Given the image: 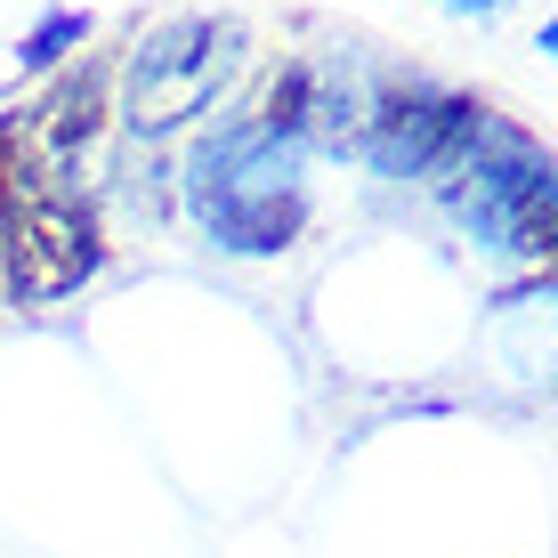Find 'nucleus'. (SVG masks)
Instances as JSON below:
<instances>
[{"instance_id": "obj_2", "label": "nucleus", "mask_w": 558, "mask_h": 558, "mask_svg": "<svg viewBox=\"0 0 558 558\" xmlns=\"http://www.w3.org/2000/svg\"><path fill=\"white\" fill-rule=\"evenodd\" d=\"M429 195H437V219H446L461 243H477L486 259L550 276V252H558V162H550V146L534 138V130L486 113L470 154H461Z\"/></svg>"}, {"instance_id": "obj_3", "label": "nucleus", "mask_w": 558, "mask_h": 558, "mask_svg": "<svg viewBox=\"0 0 558 558\" xmlns=\"http://www.w3.org/2000/svg\"><path fill=\"white\" fill-rule=\"evenodd\" d=\"M243 65V33L227 16H162V25L130 33L122 65H113V122L122 138H179L195 130L210 106L235 89Z\"/></svg>"}, {"instance_id": "obj_4", "label": "nucleus", "mask_w": 558, "mask_h": 558, "mask_svg": "<svg viewBox=\"0 0 558 558\" xmlns=\"http://www.w3.org/2000/svg\"><path fill=\"white\" fill-rule=\"evenodd\" d=\"M486 113L494 106L470 98V89L421 82V73H380V98H373V122L356 138V162L373 170V186H437L470 154Z\"/></svg>"}, {"instance_id": "obj_5", "label": "nucleus", "mask_w": 558, "mask_h": 558, "mask_svg": "<svg viewBox=\"0 0 558 558\" xmlns=\"http://www.w3.org/2000/svg\"><path fill=\"white\" fill-rule=\"evenodd\" d=\"M89 33H98V16H89V9H41V25L16 41V73H25V82H49V73H65L73 57L89 49Z\"/></svg>"}, {"instance_id": "obj_1", "label": "nucleus", "mask_w": 558, "mask_h": 558, "mask_svg": "<svg viewBox=\"0 0 558 558\" xmlns=\"http://www.w3.org/2000/svg\"><path fill=\"white\" fill-rule=\"evenodd\" d=\"M307 138L300 130L259 122L252 106L219 113L195 130V146L179 154V210L195 219V235L219 259H283L307 235Z\"/></svg>"}, {"instance_id": "obj_6", "label": "nucleus", "mask_w": 558, "mask_h": 558, "mask_svg": "<svg viewBox=\"0 0 558 558\" xmlns=\"http://www.w3.org/2000/svg\"><path fill=\"white\" fill-rule=\"evenodd\" d=\"M429 9H446V16H477V25H486V16H502L510 0H429Z\"/></svg>"}]
</instances>
